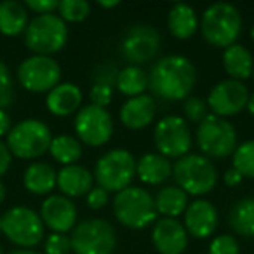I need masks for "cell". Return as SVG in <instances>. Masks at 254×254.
Instances as JSON below:
<instances>
[{"mask_svg":"<svg viewBox=\"0 0 254 254\" xmlns=\"http://www.w3.org/2000/svg\"><path fill=\"white\" fill-rule=\"evenodd\" d=\"M58 173L51 164L33 162L26 167L23 174V185L33 195H47L56 187Z\"/></svg>","mask_w":254,"mask_h":254,"instance_id":"25","label":"cell"},{"mask_svg":"<svg viewBox=\"0 0 254 254\" xmlns=\"http://www.w3.org/2000/svg\"><path fill=\"white\" fill-rule=\"evenodd\" d=\"M183 112L190 122L200 124L205 117L209 115V106L204 99L197 98V96H190V98L185 99L183 103Z\"/></svg>","mask_w":254,"mask_h":254,"instance_id":"34","label":"cell"},{"mask_svg":"<svg viewBox=\"0 0 254 254\" xmlns=\"http://www.w3.org/2000/svg\"><path fill=\"white\" fill-rule=\"evenodd\" d=\"M49 153L58 164L61 166H73L82 157V145L75 136L60 134L53 138L49 146Z\"/></svg>","mask_w":254,"mask_h":254,"instance_id":"30","label":"cell"},{"mask_svg":"<svg viewBox=\"0 0 254 254\" xmlns=\"http://www.w3.org/2000/svg\"><path fill=\"white\" fill-rule=\"evenodd\" d=\"M58 12L64 23H80L91 16V4L85 0H63L58 5Z\"/></svg>","mask_w":254,"mask_h":254,"instance_id":"32","label":"cell"},{"mask_svg":"<svg viewBox=\"0 0 254 254\" xmlns=\"http://www.w3.org/2000/svg\"><path fill=\"white\" fill-rule=\"evenodd\" d=\"M247 99H249L247 85L244 82L226 78V80L218 82L211 89L205 103L212 115L226 119V117H233L242 112L247 105Z\"/></svg>","mask_w":254,"mask_h":254,"instance_id":"15","label":"cell"},{"mask_svg":"<svg viewBox=\"0 0 254 254\" xmlns=\"http://www.w3.org/2000/svg\"><path fill=\"white\" fill-rule=\"evenodd\" d=\"M232 162L233 169L239 171L242 178H254V139L237 146L232 155Z\"/></svg>","mask_w":254,"mask_h":254,"instance_id":"31","label":"cell"},{"mask_svg":"<svg viewBox=\"0 0 254 254\" xmlns=\"http://www.w3.org/2000/svg\"><path fill=\"white\" fill-rule=\"evenodd\" d=\"M246 108H247V112H249L251 115L254 117V92H253V94H249V99H247Z\"/></svg>","mask_w":254,"mask_h":254,"instance_id":"45","label":"cell"},{"mask_svg":"<svg viewBox=\"0 0 254 254\" xmlns=\"http://www.w3.org/2000/svg\"><path fill=\"white\" fill-rule=\"evenodd\" d=\"M12 129V120L11 117H9V113L5 112V110H0V139L7 138L9 131Z\"/></svg>","mask_w":254,"mask_h":254,"instance_id":"42","label":"cell"},{"mask_svg":"<svg viewBox=\"0 0 254 254\" xmlns=\"http://www.w3.org/2000/svg\"><path fill=\"white\" fill-rule=\"evenodd\" d=\"M53 134L46 122L39 119H25L12 126L7 134V145L11 155L21 160H33L49 152Z\"/></svg>","mask_w":254,"mask_h":254,"instance_id":"5","label":"cell"},{"mask_svg":"<svg viewBox=\"0 0 254 254\" xmlns=\"http://www.w3.org/2000/svg\"><path fill=\"white\" fill-rule=\"evenodd\" d=\"M223 181H225L226 187H237V185L242 183V174L232 167V169H228L225 173V176H223Z\"/></svg>","mask_w":254,"mask_h":254,"instance_id":"43","label":"cell"},{"mask_svg":"<svg viewBox=\"0 0 254 254\" xmlns=\"http://www.w3.org/2000/svg\"><path fill=\"white\" fill-rule=\"evenodd\" d=\"M113 214L126 228H146L157 221L153 195L141 187H127L113 198Z\"/></svg>","mask_w":254,"mask_h":254,"instance_id":"3","label":"cell"},{"mask_svg":"<svg viewBox=\"0 0 254 254\" xmlns=\"http://www.w3.org/2000/svg\"><path fill=\"white\" fill-rule=\"evenodd\" d=\"M98 5L103 9H112L119 5V0H112V2H106V0H98Z\"/></svg>","mask_w":254,"mask_h":254,"instance_id":"44","label":"cell"},{"mask_svg":"<svg viewBox=\"0 0 254 254\" xmlns=\"http://www.w3.org/2000/svg\"><path fill=\"white\" fill-rule=\"evenodd\" d=\"M173 176L176 187L187 195H205L214 190L218 183V171L211 159L200 153H188L178 159L173 166Z\"/></svg>","mask_w":254,"mask_h":254,"instance_id":"4","label":"cell"},{"mask_svg":"<svg viewBox=\"0 0 254 254\" xmlns=\"http://www.w3.org/2000/svg\"><path fill=\"white\" fill-rule=\"evenodd\" d=\"M197 82V68L181 54L164 56L153 64L148 75V87L164 101H183L190 98Z\"/></svg>","mask_w":254,"mask_h":254,"instance_id":"1","label":"cell"},{"mask_svg":"<svg viewBox=\"0 0 254 254\" xmlns=\"http://www.w3.org/2000/svg\"><path fill=\"white\" fill-rule=\"evenodd\" d=\"M153 200H155L157 214H162L164 218L176 219L178 216L185 214L188 207V195L176 185L160 188Z\"/></svg>","mask_w":254,"mask_h":254,"instance_id":"27","label":"cell"},{"mask_svg":"<svg viewBox=\"0 0 254 254\" xmlns=\"http://www.w3.org/2000/svg\"><path fill=\"white\" fill-rule=\"evenodd\" d=\"M11 162H12L11 152H9L5 141L0 139V176H4V174L7 173L9 167H11Z\"/></svg>","mask_w":254,"mask_h":254,"instance_id":"41","label":"cell"},{"mask_svg":"<svg viewBox=\"0 0 254 254\" xmlns=\"http://www.w3.org/2000/svg\"><path fill=\"white\" fill-rule=\"evenodd\" d=\"M70 242L75 254H113L117 235L106 219L89 218L75 225Z\"/></svg>","mask_w":254,"mask_h":254,"instance_id":"10","label":"cell"},{"mask_svg":"<svg viewBox=\"0 0 254 254\" xmlns=\"http://www.w3.org/2000/svg\"><path fill=\"white\" fill-rule=\"evenodd\" d=\"M68 40V26L58 14L35 16L25 30V46L35 56L60 53Z\"/></svg>","mask_w":254,"mask_h":254,"instance_id":"7","label":"cell"},{"mask_svg":"<svg viewBox=\"0 0 254 254\" xmlns=\"http://www.w3.org/2000/svg\"><path fill=\"white\" fill-rule=\"evenodd\" d=\"M40 219L53 233H64L75 228L77 207L73 200L64 195H49L40 205Z\"/></svg>","mask_w":254,"mask_h":254,"instance_id":"16","label":"cell"},{"mask_svg":"<svg viewBox=\"0 0 254 254\" xmlns=\"http://www.w3.org/2000/svg\"><path fill=\"white\" fill-rule=\"evenodd\" d=\"M228 223L232 230L240 237H254V197L240 198L230 207Z\"/></svg>","mask_w":254,"mask_h":254,"instance_id":"28","label":"cell"},{"mask_svg":"<svg viewBox=\"0 0 254 254\" xmlns=\"http://www.w3.org/2000/svg\"><path fill=\"white\" fill-rule=\"evenodd\" d=\"M120 71V70H119ZM117 66L110 61H105L103 64H99L98 70L94 73V84H103V85H110V87L115 89V82H117Z\"/></svg>","mask_w":254,"mask_h":254,"instance_id":"37","label":"cell"},{"mask_svg":"<svg viewBox=\"0 0 254 254\" xmlns=\"http://www.w3.org/2000/svg\"><path fill=\"white\" fill-rule=\"evenodd\" d=\"M153 143L166 159H181L191 148V132L187 120L178 115H167L153 129Z\"/></svg>","mask_w":254,"mask_h":254,"instance_id":"12","label":"cell"},{"mask_svg":"<svg viewBox=\"0 0 254 254\" xmlns=\"http://www.w3.org/2000/svg\"><path fill=\"white\" fill-rule=\"evenodd\" d=\"M0 254H4V249H2V244H0Z\"/></svg>","mask_w":254,"mask_h":254,"instance_id":"50","label":"cell"},{"mask_svg":"<svg viewBox=\"0 0 254 254\" xmlns=\"http://www.w3.org/2000/svg\"><path fill=\"white\" fill-rule=\"evenodd\" d=\"M240 246L239 240L232 235H223L216 237L211 244H209V254H239Z\"/></svg>","mask_w":254,"mask_h":254,"instance_id":"35","label":"cell"},{"mask_svg":"<svg viewBox=\"0 0 254 254\" xmlns=\"http://www.w3.org/2000/svg\"><path fill=\"white\" fill-rule=\"evenodd\" d=\"M253 80H254V70H253Z\"/></svg>","mask_w":254,"mask_h":254,"instance_id":"51","label":"cell"},{"mask_svg":"<svg viewBox=\"0 0 254 254\" xmlns=\"http://www.w3.org/2000/svg\"><path fill=\"white\" fill-rule=\"evenodd\" d=\"M16 77L23 89L30 92H49L61 82V66L51 56H30L21 61Z\"/></svg>","mask_w":254,"mask_h":254,"instance_id":"11","label":"cell"},{"mask_svg":"<svg viewBox=\"0 0 254 254\" xmlns=\"http://www.w3.org/2000/svg\"><path fill=\"white\" fill-rule=\"evenodd\" d=\"M157 113V103L155 98L148 94L129 98L120 108V122L131 129V131H139L145 129L153 122Z\"/></svg>","mask_w":254,"mask_h":254,"instance_id":"19","label":"cell"},{"mask_svg":"<svg viewBox=\"0 0 254 254\" xmlns=\"http://www.w3.org/2000/svg\"><path fill=\"white\" fill-rule=\"evenodd\" d=\"M91 105H96L99 108H106V106L112 103V98H113V87L110 85H103V84H94L91 87Z\"/></svg>","mask_w":254,"mask_h":254,"instance_id":"38","label":"cell"},{"mask_svg":"<svg viewBox=\"0 0 254 254\" xmlns=\"http://www.w3.org/2000/svg\"><path fill=\"white\" fill-rule=\"evenodd\" d=\"M195 139L207 159H225L237 148V131L226 119L209 113L197 127Z\"/></svg>","mask_w":254,"mask_h":254,"instance_id":"9","label":"cell"},{"mask_svg":"<svg viewBox=\"0 0 254 254\" xmlns=\"http://www.w3.org/2000/svg\"><path fill=\"white\" fill-rule=\"evenodd\" d=\"M167 28L171 35L180 40H187L198 30V16L188 4H176L171 7L167 16Z\"/></svg>","mask_w":254,"mask_h":254,"instance_id":"26","label":"cell"},{"mask_svg":"<svg viewBox=\"0 0 254 254\" xmlns=\"http://www.w3.org/2000/svg\"><path fill=\"white\" fill-rule=\"evenodd\" d=\"M9 254H40L39 251H33V249H16Z\"/></svg>","mask_w":254,"mask_h":254,"instance_id":"46","label":"cell"},{"mask_svg":"<svg viewBox=\"0 0 254 254\" xmlns=\"http://www.w3.org/2000/svg\"><path fill=\"white\" fill-rule=\"evenodd\" d=\"M5 195H7V190H5L4 183H2V181H0V205L4 204V200H5Z\"/></svg>","mask_w":254,"mask_h":254,"instance_id":"47","label":"cell"},{"mask_svg":"<svg viewBox=\"0 0 254 254\" xmlns=\"http://www.w3.org/2000/svg\"><path fill=\"white\" fill-rule=\"evenodd\" d=\"M82 105V91L71 82H60L53 91L47 92L46 106L53 115L68 117L78 112Z\"/></svg>","mask_w":254,"mask_h":254,"instance_id":"21","label":"cell"},{"mask_svg":"<svg viewBox=\"0 0 254 254\" xmlns=\"http://www.w3.org/2000/svg\"><path fill=\"white\" fill-rule=\"evenodd\" d=\"M251 39H253V42H254V25H253V28H251Z\"/></svg>","mask_w":254,"mask_h":254,"instance_id":"48","label":"cell"},{"mask_svg":"<svg viewBox=\"0 0 254 254\" xmlns=\"http://www.w3.org/2000/svg\"><path fill=\"white\" fill-rule=\"evenodd\" d=\"M94 181L103 190L119 191L131 187V181L136 176V159L129 150L115 148L106 152L98 159L94 166Z\"/></svg>","mask_w":254,"mask_h":254,"instance_id":"6","label":"cell"},{"mask_svg":"<svg viewBox=\"0 0 254 254\" xmlns=\"http://www.w3.org/2000/svg\"><path fill=\"white\" fill-rule=\"evenodd\" d=\"M242 14L233 4L216 2L204 11L200 19V32L205 42L214 47L233 46L242 32Z\"/></svg>","mask_w":254,"mask_h":254,"instance_id":"2","label":"cell"},{"mask_svg":"<svg viewBox=\"0 0 254 254\" xmlns=\"http://www.w3.org/2000/svg\"><path fill=\"white\" fill-rule=\"evenodd\" d=\"M160 42H162V37L152 25L138 23L126 32L120 51H122L124 60L129 61L131 66H139L157 58L160 51Z\"/></svg>","mask_w":254,"mask_h":254,"instance_id":"13","label":"cell"},{"mask_svg":"<svg viewBox=\"0 0 254 254\" xmlns=\"http://www.w3.org/2000/svg\"><path fill=\"white\" fill-rule=\"evenodd\" d=\"M108 204V191L101 187H92V190L87 193V205L92 211H99Z\"/></svg>","mask_w":254,"mask_h":254,"instance_id":"40","label":"cell"},{"mask_svg":"<svg viewBox=\"0 0 254 254\" xmlns=\"http://www.w3.org/2000/svg\"><path fill=\"white\" fill-rule=\"evenodd\" d=\"M28 11L18 0L0 2V33L5 37H18L28 26Z\"/></svg>","mask_w":254,"mask_h":254,"instance_id":"24","label":"cell"},{"mask_svg":"<svg viewBox=\"0 0 254 254\" xmlns=\"http://www.w3.org/2000/svg\"><path fill=\"white\" fill-rule=\"evenodd\" d=\"M40 214L28 205H14L2 216V233L19 249H33L44 239Z\"/></svg>","mask_w":254,"mask_h":254,"instance_id":"8","label":"cell"},{"mask_svg":"<svg viewBox=\"0 0 254 254\" xmlns=\"http://www.w3.org/2000/svg\"><path fill=\"white\" fill-rule=\"evenodd\" d=\"M14 101V84H12L11 70L0 60V110H5Z\"/></svg>","mask_w":254,"mask_h":254,"instance_id":"33","label":"cell"},{"mask_svg":"<svg viewBox=\"0 0 254 254\" xmlns=\"http://www.w3.org/2000/svg\"><path fill=\"white\" fill-rule=\"evenodd\" d=\"M173 174V164L160 153H145L136 160V176L145 185H160Z\"/></svg>","mask_w":254,"mask_h":254,"instance_id":"22","label":"cell"},{"mask_svg":"<svg viewBox=\"0 0 254 254\" xmlns=\"http://www.w3.org/2000/svg\"><path fill=\"white\" fill-rule=\"evenodd\" d=\"M60 2L56 0H25L26 11H33L37 16L42 14H53L54 11H58Z\"/></svg>","mask_w":254,"mask_h":254,"instance_id":"39","label":"cell"},{"mask_svg":"<svg viewBox=\"0 0 254 254\" xmlns=\"http://www.w3.org/2000/svg\"><path fill=\"white\" fill-rule=\"evenodd\" d=\"M0 232H2V216H0Z\"/></svg>","mask_w":254,"mask_h":254,"instance_id":"49","label":"cell"},{"mask_svg":"<svg viewBox=\"0 0 254 254\" xmlns=\"http://www.w3.org/2000/svg\"><path fill=\"white\" fill-rule=\"evenodd\" d=\"M152 242L159 254H183L188 247V233L178 219L160 218L153 223Z\"/></svg>","mask_w":254,"mask_h":254,"instance_id":"17","label":"cell"},{"mask_svg":"<svg viewBox=\"0 0 254 254\" xmlns=\"http://www.w3.org/2000/svg\"><path fill=\"white\" fill-rule=\"evenodd\" d=\"M77 139L89 146H103L112 139L113 119L106 108L96 105L82 106L75 115Z\"/></svg>","mask_w":254,"mask_h":254,"instance_id":"14","label":"cell"},{"mask_svg":"<svg viewBox=\"0 0 254 254\" xmlns=\"http://www.w3.org/2000/svg\"><path fill=\"white\" fill-rule=\"evenodd\" d=\"M92 185H94V176L87 167L80 166V164L61 167L56 178V187L68 198L87 195L92 190Z\"/></svg>","mask_w":254,"mask_h":254,"instance_id":"20","label":"cell"},{"mask_svg":"<svg viewBox=\"0 0 254 254\" xmlns=\"http://www.w3.org/2000/svg\"><path fill=\"white\" fill-rule=\"evenodd\" d=\"M115 87L129 98L141 96L145 94L146 87H148V75L145 73L141 66H131L129 64V66L122 68L119 71Z\"/></svg>","mask_w":254,"mask_h":254,"instance_id":"29","label":"cell"},{"mask_svg":"<svg viewBox=\"0 0 254 254\" xmlns=\"http://www.w3.org/2000/svg\"><path fill=\"white\" fill-rule=\"evenodd\" d=\"M223 68L232 80L244 82L253 77L254 58L244 46L233 44V46L226 47L223 53Z\"/></svg>","mask_w":254,"mask_h":254,"instance_id":"23","label":"cell"},{"mask_svg":"<svg viewBox=\"0 0 254 254\" xmlns=\"http://www.w3.org/2000/svg\"><path fill=\"white\" fill-rule=\"evenodd\" d=\"M44 251H46V254H70V237L64 235V233H51L46 239Z\"/></svg>","mask_w":254,"mask_h":254,"instance_id":"36","label":"cell"},{"mask_svg":"<svg viewBox=\"0 0 254 254\" xmlns=\"http://www.w3.org/2000/svg\"><path fill=\"white\" fill-rule=\"evenodd\" d=\"M218 209L205 198H197L185 211L183 226L188 235L195 239H209L218 228Z\"/></svg>","mask_w":254,"mask_h":254,"instance_id":"18","label":"cell"}]
</instances>
